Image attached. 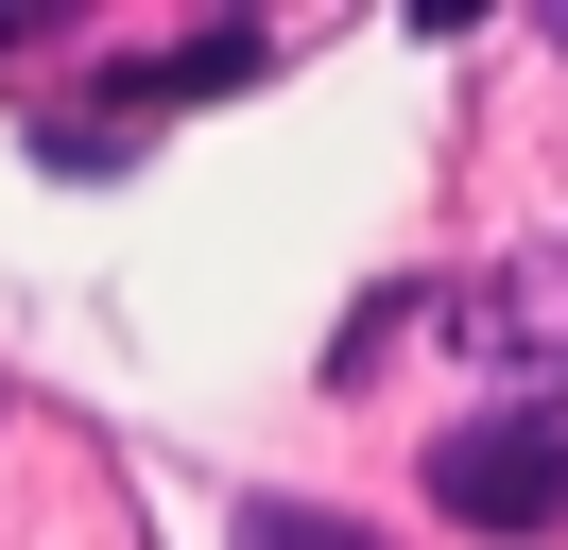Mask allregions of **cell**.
Masks as SVG:
<instances>
[{
	"instance_id": "6da1fadb",
	"label": "cell",
	"mask_w": 568,
	"mask_h": 550,
	"mask_svg": "<svg viewBox=\"0 0 568 550\" xmlns=\"http://www.w3.org/2000/svg\"><path fill=\"white\" fill-rule=\"evenodd\" d=\"M430 499L465 533H568V412H465V430H430Z\"/></svg>"
},
{
	"instance_id": "7a4b0ae2",
	"label": "cell",
	"mask_w": 568,
	"mask_h": 550,
	"mask_svg": "<svg viewBox=\"0 0 568 550\" xmlns=\"http://www.w3.org/2000/svg\"><path fill=\"white\" fill-rule=\"evenodd\" d=\"M242 550H379V533L327 516V499H242Z\"/></svg>"
}]
</instances>
